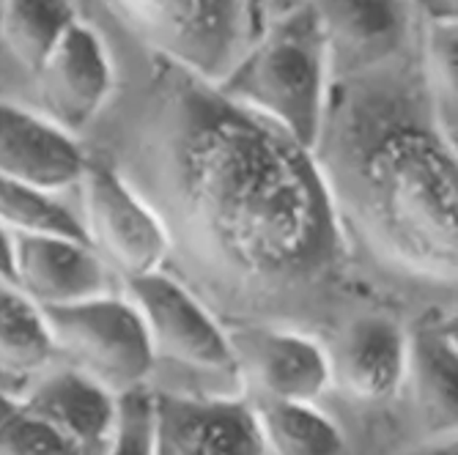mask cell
<instances>
[{
  "mask_svg": "<svg viewBox=\"0 0 458 455\" xmlns=\"http://www.w3.org/2000/svg\"><path fill=\"white\" fill-rule=\"evenodd\" d=\"M171 72L132 184L168 231L171 274L223 326L300 329L332 294L346 247L316 156L212 82Z\"/></svg>",
  "mask_w": 458,
  "mask_h": 455,
  "instance_id": "1",
  "label": "cell"
},
{
  "mask_svg": "<svg viewBox=\"0 0 458 455\" xmlns=\"http://www.w3.org/2000/svg\"><path fill=\"white\" fill-rule=\"evenodd\" d=\"M313 156L341 231L411 280L455 285V146L423 80L406 86L379 69L329 82Z\"/></svg>",
  "mask_w": 458,
  "mask_h": 455,
  "instance_id": "2",
  "label": "cell"
},
{
  "mask_svg": "<svg viewBox=\"0 0 458 455\" xmlns=\"http://www.w3.org/2000/svg\"><path fill=\"white\" fill-rule=\"evenodd\" d=\"M217 88L313 151L329 94V69L310 0L277 14Z\"/></svg>",
  "mask_w": 458,
  "mask_h": 455,
  "instance_id": "3",
  "label": "cell"
},
{
  "mask_svg": "<svg viewBox=\"0 0 458 455\" xmlns=\"http://www.w3.org/2000/svg\"><path fill=\"white\" fill-rule=\"evenodd\" d=\"M146 50L203 82H217L253 45L250 0H105Z\"/></svg>",
  "mask_w": 458,
  "mask_h": 455,
  "instance_id": "4",
  "label": "cell"
},
{
  "mask_svg": "<svg viewBox=\"0 0 458 455\" xmlns=\"http://www.w3.org/2000/svg\"><path fill=\"white\" fill-rule=\"evenodd\" d=\"M41 310L58 365L77 370L115 398L151 384V346L135 305L123 291Z\"/></svg>",
  "mask_w": 458,
  "mask_h": 455,
  "instance_id": "5",
  "label": "cell"
},
{
  "mask_svg": "<svg viewBox=\"0 0 458 455\" xmlns=\"http://www.w3.org/2000/svg\"><path fill=\"white\" fill-rule=\"evenodd\" d=\"M123 294L143 321L154 370L171 365L179 374L223 379L236 387L228 329L179 277L168 269L148 272L123 280Z\"/></svg>",
  "mask_w": 458,
  "mask_h": 455,
  "instance_id": "6",
  "label": "cell"
},
{
  "mask_svg": "<svg viewBox=\"0 0 458 455\" xmlns=\"http://www.w3.org/2000/svg\"><path fill=\"white\" fill-rule=\"evenodd\" d=\"M82 187V231L94 253L121 280H132L168 266V231L154 206L132 187L127 176L89 164Z\"/></svg>",
  "mask_w": 458,
  "mask_h": 455,
  "instance_id": "7",
  "label": "cell"
},
{
  "mask_svg": "<svg viewBox=\"0 0 458 455\" xmlns=\"http://www.w3.org/2000/svg\"><path fill=\"white\" fill-rule=\"evenodd\" d=\"M239 398L247 403H321L329 392L327 346L277 324L225 326Z\"/></svg>",
  "mask_w": 458,
  "mask_h": 455,
  "instance_id": "8",
  "label": "cell"
},
{
  "mask_svg": "<svg viewBox=\"0 0 458 455\" xmlns=\"http://www.w3.org/2000/svg\"><path fill=\"white\" fill-rule=\"evenodd\" d=\"M151 455H269L239 395L151 390Z\"/></svg>",
  "mask_w": 458,
  "mask_h": 455,
  "instance_id": "9",
  "label": "cell"
},
{
  "mask_svg": "<svg viewBox=\"0 0 458 455\" xmlns=\"http://www.w3.org/2000/svg\"><path fill=\"white\" fill-rule=\"evenodd\" d=\"M327 53L329 82L387 69L409 45L414 9L409 0H310Z\"/></svg>",
  "mask_w": 458,
  "mask_h": 455,
  "instance_id": "10",
  "label": "cell"
},
{
  "mask_svg": "<svg viewBox=\"0 0 458 455\" xmlns=\"http://www.w3.org/2000/svg\"><path fill=\"white\" fill-rule=\"evenodd\" d=\"M30 74L38 113L69 135L89 127L107 105L115 86L105 41L91 25L80 20L64 30L55 47Z\"/></svg>",
  "mask_w": 458,
  "mask_h": 455,
  "instance_id": "11",
  "label": "cell"
},
{
  "mask_svg": "<svg viewBox=\"0 0 458 455\" xmlns=\"http://www.w3.org/2000/svg\"><path fill=\"white\" fill-rule=\"evenodd\" d=\"M327 346L329 390L354 403L379 406L403 395L406 324L387 313H362L341 326Z\"/></svg>",
  "mask_w": 458,
  "mask_h": 455,
  "instance_id": "12",
  "label": "cell"
},
{
  "mask_svg": "<svg viewBox=\"0 0 458 455\" xmlns=\"http://www.w3.org/2000/svg\"><path fill=\"white\" fill-rule=\"evenodd\" d=\"M12 282L38 308H55L113 291V272L86 239L12 233Z\"/></svg>",
  "mask_w": 458,
  "mask_h": 455,
  "instance_id": "13",
  "label": "cell"
},
{
  "mask_svg": "<svg viewBox=\"0 0 458 455\" xmlns=\"http://www.w3.org/2000/svg\"><path fill=\"white\" fill-rule=\"evenodd\" d=\"M455 313L426 308L406 324V376L403 392L423 426V439L455 436L458 384H455Z\"/></svg>",
  "mask_w": 458,
  "mask_h": 455,
  "instance_id": "14",
  "label": "cell"
},
{
  "mask_svg": "<svg viewBox=\"0 0 458 455\" xmlns=\"http://www.w3.org/2000/svg\"><path fill=\"white\" fill-rule=\"evenodd\" d=\"M89 168L74 135L20 102L0 97V176L58 195Z\"/></svg>",
  "mask_w": 458,
  "mask_h": 455,
  "instance_id": "15",
  "label": "cell"
},
{
  "mask_svg": "<svg viewBox=\"0 0 458 455\" xmlns=\"http://www.w3.org/2000/svg\"><path fill=\"white\" fill-rule=\"evenodd\" d=\"M20 400L69 442L105 455L118 426V398L66 365H47L17 387Z\"/></svg>",
  "mask_w": 458,
  "mask_h": 455,
  "instance_id": "16",
  "label": "cell"
},
{
  "mask_svg": "<svg viewBox=\"0 0 458 455\" xmlns=\"http://www.w3.org/2000/svg\"><path fill=\"white\" fill-rule=\"evenodd\" d=\"M53 362L45 310L0 277V379L25 382Z\"/></svg>",
  "mask_w": 458,
  "mask_h": 455,
  "instance_id": "17",
  "label": "cell"
},
{
  "mask_svg": "<svg viewBox=\"0 0 458 455\" xmlns=\"http://www.w3.org/2000/svg\"><path fill=\"white\" fill-rule=\"evenodd\" d=\"M269 455H346V434L321 403H250Z\"/></svg>",
  "mask_w": 458,
  "mask_h": 455,
  "instance_id": "18",
  "label": "cell"
},
{
  "mask_svg": "<svg viewBox=\"0 0 458 455\" xmlns=\"http://www.w3.org/2000/svg\"><path fill=\"white\" fill-rule=\"evenodd\" d=\"M74 20L72 0H4L0 4L4 45L28 72L41 63Z\"/></svg>",
  "mask_w": 458,
  "mask_h": 455,
  "instance_id": "19",
  "label": "cell"
},
{
  "mask_svg": "<svg viewBox=\"0 0 458 455\" xmlns=\"http://www.w3.org/2000/svg\"><path fill=\"white\" fill-rule=\"evenodd\" d=\"M458 36L455 17H426L423 25V58H420V80L426 102L431 107L439 135L455 146V118H458V97H455V69H458Z\"/></svg>",
  "mask_w": 458,
  "mask_h": 455,
  "instance_id": "20",
  "label": "cell"
},
{
  "mask_svg": "<svg viewBox=\"0 0 458 455\" xmlns=\"http://www.w3.org/2000/svg\"><path fill=\"white\" fill-rule=\"evenodd\" d=\"M0 228L6 233H61L86 239L82 223L50 195L0 176Z\"/></svg>",
  "mask_w": 458,
  "mask_h": 455,
  "instance_id": "21",
  "label": "cell"
},
{
  "mask_svg": "<svg viewBox=\"0 0 458 455\" xmlns=\"http://www.w3.org/2000/svg\"><path fill=\"white\" fill-rule=\"evenodd\" d=\"M0 455H97L38 420L17 390L0 382Z\"/></svg>",
  "mask_w": 458,
  "mask_h": 455,
  "instance_id": "22",
  "label": "cell"
},
{
  "mask_svg": "<svg viewBox=\"0 0 458 455\" xmlns=\"http://www.w3.org/2000/svg\"><path fill=\"white\" fill-rule=\"evenodd\" d=\"M105 455H151V390L118 398V426Z\"/></svg>",
  "mask_w": 458,
  "mask_h": 455,
  "instance_id": "23",
  "label": "cell"
},
{
  "mask_svg": "<svg viewBox=\"0 0 458 455\" xmlns=\"http://www.w3.org/2000/svg\"><path fill=\"white\" fill-rule=\"evenodd\" d=\"M403 455H458L455 450V436H445V439H423L418 447H411Z\"/></svg>",
  "mask_w": 458,
  "mask_h": 455,
  "instance_id": "24",
  "label": "cell"
},
{
  "mask_svg": "<svg viewBox=\"0 0 458 455\" xmlns=\"http://www.w3.org/2000/svg\"><path fill=\"white\" fill-rule=\"evenodd\" d=\"M414 9H423L426 17H455V0H409Z\"/></svg>",
  "mask_w": 458,
  "mask_h": 455,
  "instance_id": "25",
  "label": "cell"
},
{
  "mask_svg": "<svg viewBox=\"0 0 458 455\" xmlns=\"http://www.w3.org/2000/svg\"><path fill=\"white\" fill-rule=\"evenodd\" d=\"M0 277L12 280V233L0 228Z\"/></svg>",
  "mask_w": 458,
  "mask_h": 455,
  "instance_id": "26",
  "label": "cell"
},
{
  "mask_svg": "<svg viewBox=\"0 0 458 455\" xmlns=\"http://www.w3.org/2000/svg\"><path fill=\"white\" fill-rule=\"evenodd\" d=\"M267 4L272 6V12H275V14H283L285 9H291V6L302 4V0H267Z\"/></svg>",
  "mask_w": 458,
  "mask_h": 455,
  "instance_id": "27",
  "label": "cell"
}]
</instances>
